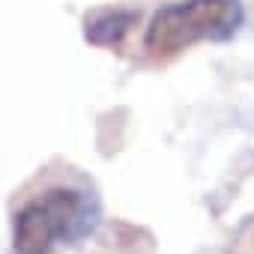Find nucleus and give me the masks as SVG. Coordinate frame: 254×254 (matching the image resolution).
I'll use <instances>...</instances> for the list:
<instances>
[{
  "label": "nucleus",
  "mask_w": 254,
  "mask_h": 254,
  "mask_svg": "<svg viewBox=\"0 0 254 254\" xmlns=\"http://www.w3.org/2000/svg\"><path fill=\"white\" fill-rule=\"evenodd\" d=\"M242 21L245 12L239 0H180L153 15L144 48L153 57H171L194 42H227L239 33Z\"/></svg>",
  "instance_id": "obj_1"
},
{
  "label": "nucleus",
  "mask_w": 254,
  "mask_h": 254,
  "mask_svg": "<svg viewBox=\"0 0 254 254\" xmlns=\"http://www.w3.org/2000/svg\"><path fill=\"white\" fill-rule=\"evenodd\" d=\"M96 224V203L75 189H48L27 200L12 221L15 254H48L54 242H75Z\"/></svg>",
  "instance_id": "obj_2"
},
{
  "label": "nucleus",
  "mask_w": 254,
  "mask_h": 254,
  "mask_svg": "<svg viewBox=\"0 0 254 254\" xmlns=\"http://www.w3.org/2000/svg\"><path fill=\"white\" fill-rule=\"evenodd\" d=\"M87 42L102 45V48H114L123 42V36L138 24V12L132 9H96L87 15Z\"/></svg>",
  "instance_id": "obj_3"
}]
</instances>
